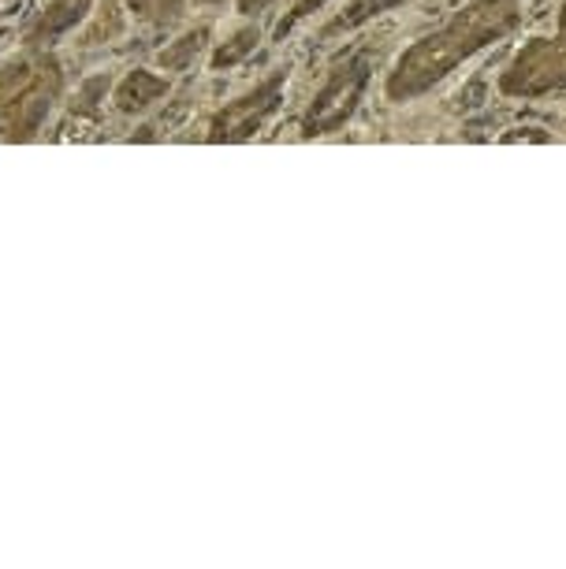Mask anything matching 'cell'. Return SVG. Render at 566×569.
Wrapping results in <instances>:
<instances>
[{
    "instance_id": "obj_12",
    "label": "cell",
    "mask_w": 566,
    "mask_h": 569,
    "mask_svg": "<svg viewBox=\"0 0 566 569\" xmlns=\"http://www.w3.org/2000/svg\"><path fill=\"white\" fill-rule=\"evenodd\" d=\"M320 4H325V0H302V4H298L295 12L287 16L284 23H280V38H284V30H291V27L298 23V19H302V16H309V12H314V8H320Z\"/></svg>"
},
{
    "instance_id": "obj_6",
    "label": "cell",
    "mask_w": 566,
    "mask_h": 569,
    "mask_svg": "<svg viewBox=\"0 0 566 569\" xmlns=\"http://www.w3.org/2000/svg\"><path fill=\"white\" fill-rule=\"evenodd\" d=\"M168 90H172V86H168L165 74L135 68V71H127L120 82H116L112 101H116V109H120L123 116H138V112H146L149 104L165 101Z\"/></svg>"
},
{
    "instance_id": "obj_3",
    "label": "cell",
    "mask_w": 566,
    "mask_h": 569,
    "mask_svg": "<svg viewBox=\"0 0 566 569\" xmlns=\"http://www.w3.org/2000/svg\"><path fill=\"white\" fill-rule=\"evenodd\" d=\"M369 52H355L350 60H344L339 68L328 74V82L320 86V93L314 98V109L306 112V134H328L336 127H344L350 116H355L361 93L369 86Z\"/></svg>"
},
{
    "instance_id": "obj_1",
    "label": "cell",
    "mask_w": 566,
    "mask_h": 569,
    "mask_svg": "<svg viewBox=\"0 0 566 569\" xmlns=\"http://www.w3.org/2000/svg\"><path fill=\"white\" fill-rule=\"evenodd\" d=\"M510 23H515V8H510L507 0H496V4L488 0V4L469 8L466 19H458L451 30H444L440 38H425L421 46H414L407 57L399 60V71H395L388 82L391 101L421 93L433 79H440V74L451 68L458 60V52L466 57V52L480 49L485 41H493L496 34L510 30Z\"/></svg>"
},
{
    "instance_id": "obj_13",
    "label": "cell",
    "mask_w": 566,
    "mask_h": 569,
    "mask_svg": "<svg viewBox=\"0 0 566 569\" xmlns=\"http://www.w3.org/2000/svg\"><path fill=\"white\" fill-rule=\"evenodd\" d=\"M265 4H272V0H239V12H261Z\"/></svg>"
},
{
    "instance_id": "obj_9",
    "label": "cell",
    "mask_w": 566,
    "mask_h": 569,
    "mask_svg": "<svg viewBox=\"0 0 566 569\" xmlns=\"http://www.w3.org/2000/svg\"><path fill=\"white\" fill-rule=\"evenodd\" d=\"M254 46H258V30H239L231 41H224V46L212 52V71H220V68H235L242 57H250Z\"/></svg>"
},
{
    "instance_id": "obj_8",
    "label": "cell",
    "mask_w": 566,
    "mask_h": 569,
    "mask_svg": "<svg viewBox=\"0 0 566 569\" xmlns=\"http://www.w3.org/2000/svg\"><path fill=\"white\" fill-rule=\"evenodd\" d=\"M399 4H407V0H355V4H350L347 12L328 27V34H336V30H355V27L366 23V19L388 12V8H399Z\"/></svg>"
},
{
    "instance_id": "obj_2",
    "label": "cell",
    "mask_w": 566,
    "mask_h": 569,
    "mask_svg": "<svg viewBox=\"0 0 566 569\" xmlns=\"http://www.w3.org/2000/svg\"><path fill=\"white\" fill-rule=\"evenodd\" d=\"M63 98V68L49 49H27L0 68V138L30 142Z\"/></svg>"
},
{
    "instance_id": "obj_4",
    "label": "cell",
    "mask_w": 566,
    "mask_h": 569,
    "mask_svg": "<svg viewBox=\"0 0 566 569\" xmlns=\"http://www.w3.org/2000/svg\"><path fill=\"white\" fill-rule=\"evenodd\" d=\"M284 82H287V71H276L265 82L254 86L247 98L231 101L228 109L217 112V120L209 123V142H242V138H250L276 109H280Z\"/></svg>"
},
{
    "instance_id": "obj_11",
    "label": "cell",
    "mask_w": 566,
    "mask_h": 569,
    "mask_svg": "<svg viewBox=\"0 0 566 569\" xmlns=\"http://www.w3.org/2000/svg\"><path fill=\"white\" fill-rule=\"evenodd\" d=\"M105 90H109V79H90L87 86H82V93H79V104H75V112H79V116L98 112V98H105Z\"/></svg>"
},
{
    "instance_id": "obj_14",
    "label": "cell",
    "mask_w": 566,
    "mask_h": 569,
    "mask_svg": "<svg viewBox=\"0 0 566 569\" xmlns=\"http://www.w3.org/2000/svg\"><path fill=\"white\" fill-rule=\"evenodd\" d=\"M198 4H224V0H198Z\"/></svg>"
},
{
    "instance_id": "obj_10",
    "label": "cell",
    "mask_w": 566,
    "mask_h": 569,
    "mask_svg": "<svg viewBox=\"0 0 566 569\" xmlns=\"http://www.w3.org/2000/svg\"><path fill=\"white\" fill-rule=\"evenodd\" d=\"M127 4H131V12L138 19H146L153 27L176 23L179 12H183V0H127Z\"/></svg>"
},
{
    "instance_id": "obj_7",
    "label": "cell",
    "mask_w": 566,
    "mask_h": 569,
    "mask_svg": "<svg viewBox=\"0 0 566 569\" xmlns=\"http://www.w3.org/2000/svg\"><path fill=\"white\" fill-rule=\"evenodd\" d=\"M206 38H209V30H206V27L190 30V34H183L179 41H172L168 49H160L157 63H160L165 71H187V68H195V60L201 57V49H206Z\"/></svg>"
},
{
    "instance_id": "obj_5",
    "label": "cell",
    "mask_w": 566,
    "mask_h": 569,
    "mask_svg": "<svg viewBox=\"0 0 566 569\" xmlns=\"http://www.w3.org/2000/svg\"><path fill=\"white\" fill-rule=\"evenodd\" d=\"M90 8L93 0H49L34 23L27 27V49H49L57 38L79 27L90 16Z\"/></svg>"
}]
</instances>
